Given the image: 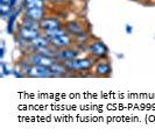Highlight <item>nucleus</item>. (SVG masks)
<instances>
[{
  "instance_id": "f257e3e1",
  "label": "nucleus",
  "mask_w": 155,
  "mask_h": 136,
  "mask_svg": "<svg viewBox=\"0 0 155 136\" xmlns=\"http://www.w3.org/2000/svg\"><path fill=\"white\" fill-rule=\"evenodd\" d=\"M87 55H91L96 60L109 57V48L101 38H91L87 43Z\"/></svg>"
},
{
  "instance_id": "f03ea898",
  "label": "nucleus",
  "mask_w": 155,
  "mask_h": 136,
  "mask_svg": "<svg viewBox=\"0 0 155 136\" xmlns=\"http://www.w3.org/2000/svg\"><path fill=\"white\" fill-rule=\"evenodd\" d=\"M23 58L29 65H42V66H48V68H50L57 60L55 57H49L40 53H26Z\"/></svg>"
},
{
  "instance_id": "7ed1b4c3",
  "label": "nucleus",
  "mask_w": 155,
  "mask_h": 136,
  "mask_svg": "<svg viewBox=\"0 0 155 136\" xmlns=\"http://www.w3.org/2000/svg\"><path fill=\"white\" fill-rule=\"evenodd\" d=\"M112 75V64L109 57L96 60L92 69V76L97 78H109Z\"/></svg>"
},
{
  "instance_id": "20e7f679",
  "label": "nucleus",
  "mask_w": 155,
  "mask_h": 136,
  "mask_svg": "<svg viewBox=\"0 0 155 136\" xmlns=\"http://www.w3.org/2000/svg\"><path fill=\"white\" fill-rule=\"evenodd\" d=\"M82 53V50L78 48L77 45H71V47H68V48H63V49H60L56 51V55H55V58L60 62H67V60H75V58H78Z\"/></svg>"
},
{
  "instance_id": "39448f33",
  "label": "nucleus",
  "mask_w": 155,
  "mask_h": 136,
  "mask_svg": "<svg viewBox=\"0 0 155 136\" xmlns=\"http://www.w3.org/2000/svg\"><path fill=\"white\" fill-rule=\"evenodd\" d=\"M25 76L29 78H53V72L50 68L42 65H28L25 71Z\"/></svg>"
},
{
  "instance_id": "423d86ee",
  "label": "nucleus",
  "mask_w": 155,
  "mask_h": 136,
  "mask_svg": "<svg viewBox=\"0 0 155 136\" xmlns=\"http://www.w3.org/2000/svg\"><path fill=\"white\" fill-rule=\"evenodd\" d=\"M49 42H50V45L56 50H60V49H63V48H68V47L76 44L75 37L72 35H70L69 33L61 35V36H57V37L50 38Z\"/></svg>"
},
{
  "instance_id": "0eeeda50",
  "label": "nucleus",
  "mask_w": 155,
  "mask_h": 136,
  "mask_svg": "<svg viewBox=\"0 0 155 136\" xmlns=\"http://www.w3.org/2000/svg\"><path fill=\"white\" fill-rule=\"evenodd\" d=\"M47 14H48L47 7L28 8V9H25V12H23V16H25V18L31 19V20L36 21V22L42 21L47 16Z\"/></svg>"
},
{
  "instance_id": "6e6552de",
  "label": "nucleus",
  "mask_w": 155,
  "mask_h": 136,
  "mask_svg": "<svg viewBox=\"0 0 155 136\" xmlns=\"http://www.w3.org/2000/svg\"><path fill=\"white\" fill-rule=\"evenodd\" d=\"M40 34H41V30L27 28V27H23L21 24H19L18 28H16V35H18V37L23 40V41H27V42H31V40L38 37Z\"/></svg>"
},
{
  "instance_id": "1a4fd4ad",
  "label": "nucleus",
  "mask_w": 155,
  "mask_h": 136,
  "mask_svg": "<svg viewBox=\"0 0 155 136\" xmlns=\"http://www.w3.org/2000/svg\"><path fill=\"white\" fill-rule=\"evenodd\" d=\"M40 29L41 31L42 30H48V29H54V28H60V27H63L64 23L57 18V16H49L47 15L46 18L40 21Z\"/></svg>"
},
{
  "instance_id": "9d476101",
  "label": "nucleus",
  "mask_w": 155,
  "mask_h": 136,
  "mask_svg": "<svg viewBox=\"0 0 155 136\" xmlns=\"http://www.w3.org/2000/svg\"><path fill=\"white\" fill-rule=\"evenodd\" d=\"M65 30L69 33L70 35H72L74 37L78 36L79 34L86 31L85 30V26H83V23L81 22L79 20H72V21H68V22L64 23L63 26Z\"/></svg>"
},
{
  "instance_id": "9b49d317",
  "label": "nucleus",
  "mask_w": 155,
  "mask_h": 136,
  "mask_svg": "<svg viewBox=\"0 0 155 136\" xmlns=\"http://www.w3.org/2000/svg\"><path fill=\"white\" fill-rule=\"evenodd\" d=\"M50 45V42L49 40L41 33L38 37H35L34 40H31L29 42V47L27 48V53H29L34 49H39V48H46V47H49Z\"/></svg>"
},
{
  "instance_id": "f8f14e48",
  "label": "nucleus",
  "mask_w": 155,
  "mask_h": 136,
  "mask_svg": "<svg viewBox=\"0 0 155 136\" xmlns=\"http://www.w3.org/2000/svg\"><path fill=\"white\" fill-rule=\"evenodd\" d=\"M50 70H51V72H53V76L54 77H65V76L70 75L69 71L67 70L65 68V65H64V63L63 62H60V60H56L54 64L50 66Z\"/></svg>"
},
{
  "instance_id": "ddd939ff",
  "label": "nucleus",
  "mask_w": 155,
  "mask_h": 136,
  "mask_svg": "<svg viewBox=\"0 0 155 136\" xmlns=\"http://www.w3.org/2000/svg\"><path fill=\"white\" fill-rule=\"evenodd\" d=\"M41 33H42L48 40H50V38H54V37H57V36H61V35H64V34H67L68 31L65 30L64 27H60V28H54V29L42 30Z\"/></svg>"
},
{
  "instance_id": "4468645a",
  "label": "nucleus",
  "mask_w": 155,
  "mask_h": 136,
  "mask_svg": "<svg viewBox=\"0 0 155 136\" xmlns=\"http://www.w3.org/2000/svg\"><path fill=\"white\" fill-rule=\"evenodd\" d=\"M47 1L45 0H23L22 7L25 9L28 8H38V7H46Z\"/></svg>"
},
{
  "instance_id": "2eb2a0df",
  "label": "nucleus",
  "mask_w": 155,
  "mask_h": 136,
  "mask_svg": "<svg viewBox=\"0 0 155 136\" xmlns=\"http://www.w3.org/2000/svg\"><path fill=\"white\" fill-rule=\"evenodd\" d=\"M13 12H14V7H12L8 2H0V13L2 19L9 18Z\"/></svg>"
},
{
  "instance_id": "dca6fc26",
  "label": "nucleus",
  "mask_w": 155,
  "mask_h": 136,
  "mask_svg": "<svg viewBox=\"0 0 155 136\" xmlns=\"http://www.w3.org/2000/svg\"><path fill=\"white\" fill-rule=\"evenodd\" d=\"M20 24L23 26V27H27V28H31V29H36V30H41L40 29V23L36 22V21H33L31 19H27L22 16L21 21H20Z\"/></svg>"
},
{
  "instance_id": "f3484780",
  "label": "nucleus",
  "mask_w": 155,
  "mask_h": 136,
  "mask_svg": "<svg viewBox=\"0 0 155 136\" xmlns=\"http://www.w3.org/2000/svg\"><path fill=\"white\" fill-rule=\"evenodd\" d=\"M67 0H48V2L50 4H54V5H61V4H64Z\"/></svg>"
},
{
  "instance_id": "a211bd4d",
  "label": "nucleus",
  "mask_w": 155,
  "mask_h": 136,
  "mask_svg": "<svg viewBox=\"0 0 155 136\" xmlns=\"http://www.w3.org/2000/svg\"><path fill=\"white\" fill-rule=\"evenodd\" d=\"M16 1H18V0H8V4H9L12 7H14L16 5Z\"/></svg>"
},
{
  "instance_id": "6ab92c4d",
  "label": "nucleus",
  "mask_w": 155,
  "mask_h": 136,
  "mask_svg": "<svg viewBox=\"0 0 155 136\" xmlns=\"http://www.w3.org/2000/svg\"><path fill=\"white\" fill-rule=\"evenodd\" d=\"M133 1H138V0H133Z\"/></svg>"
},
{
  "instance_id": "aec40b11",
  "label": "nucleus",
  "mask_w": 155,
  "mask_h": 136,
  "mask_svg": "<svg viewBox=\"0 0 155 136\" xmlns=\"http://www.w3.org/2000/svg\"><path fill=\"white\" fill-rule=\"evenodd\" d=\"M45 1H47V2H48V0H45Z\"/></svg>"
}]
</instances>
